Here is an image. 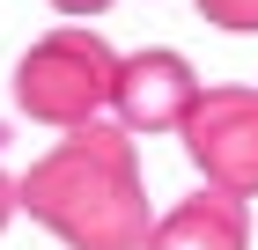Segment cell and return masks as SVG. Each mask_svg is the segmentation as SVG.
Masks as SVG:
<instances>
[{
    "label": "cell",
    "instance_id": "6da1fadb",
    "mask_svg": "<svg viewBox=\"0 0 258 250\" xmlns=\"http://www.w3.org/2000/svg\"><path fill=\"white\" fill-rule=\"evenodd\" d=\"M22 213L44 221L67 250H148L155 213L140 184V154L125 125H74L22 177Z\"/></svg>",
    "mask_w": 258,
    "mask_h": 250
},
{
    "label": "cell",
    "instance_id": "7a4b0ae2",
    "mask_svg": "<svg viewBox=\"0 0 258 250\" xmlns=\"http://www.w3.org/2000/svg\"><path fill=\"white\" fill-rule=\"evenodd\" d=\"M118 66L125 59L111 52L89 22H67V30H52V37H37L30 52H22L15 103L37 118V125H59V133L96 125V111L118 96Z\"/></svg>",
    "mask_w": 258,
    "mask_h": 250
},
{
    "label": "cell",
    "instance_id": "3957f363",
    "mask_svg": "<svg viewBox=\"0 0 258 250\" xmlns=\"http://www.w3.org/2000/svg\"><path fill=\"white\" fill-rule=\"evenodd\" d=\"M184 154L214 192L258 199V89H207L184 118Z\"/></svg>",
    "mask_w": 258,
    "mask_h": 250
},
{
    "label": "cell",
    "instance_id": "277c9868",
    "mask_svg": "<svg viewBox=\"0 0 258 250\" xmlns=\"http://www.w3.org/2000/svg\"><path fill=\"white\" fill-rule=\"evenodd\" d=\"M199 74L184 52H133L118 66V96H111V111H118L125 133H184V118L199 111Z\"/></svg>",
    "mask_w": 258,
    "mask_h": 250
},
{
    "label": "cell",
    "instance_id": "5b68a950",
    "mask_svg": "<svg viewBox=\"0 0 258 250\" xmlns=\"http://www.w3.org/2000/svg\"><path fill=\"white\" fill-rule=\"evenodd\" d=\"M148 250H251V213H243L236 192L207 184L199 199H184V206H170L155 221Z\"/></svg>",
    "mask_w": 258,
    "mask_h": 250
},
{
    "label": "cell",
    "instance_id": "8992f818",
    "mask_svg": "<svg viewBox=\"0 0 258 250\" xmlns=\"http://www.w3.org/2000/svg\"><path fill=\"white\" fill-rule=\"evenodd\" d=\"M199 15L214 30H258V0H199Z\"/></svg>",
    "mask_w": 258,
    "mask_h": 250
},
{
    "label": "cell",
    "instance_id": "52a82bcc",
    "mask_svg": "<svg viewBox=\"0 0 258 250\" xmlns=\"http://www.w3.org/2000/svg\"><path fill=\"white\" fill-rule=\"evenodd\" d=\"M15 213H22V177H8V170H0V228H8Z\"/></svg>",
    "mask_w": 258,
    "mask_h": 250
},
{
    "label": "cell",
    "instance_id": "ba28073f",
    "mask_svg": "<svg viewBox=\"0 0 258 250\" xmlns=\"http://www.w3.org/2000/svg\"><path fill=\"white\" fill-rule=\"evenodd\" d=\"M52 8H59V15H103L111 0H52Z\"/></svg>",
    "mask_w": 258,
    "mask_h": 250
}]
</instances>
